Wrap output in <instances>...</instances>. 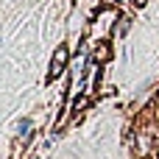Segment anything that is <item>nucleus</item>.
I'll return each mask as SVG.
<instances>
[{
  "mask_svg": "<svg viewBox=\"0 0 159 159\" xmlns=\"http://www.w3.org/2000/svg\"><path fill=\"white\" fill-rule=\"evenodd\" d=\"M67 64V48H59L56 56H53V64H50V78H59V73L64 70Z\"/></svg>",
  "mask_w": 159,
  "mask_h": 159,
  "instance_id": "f257e3e1",
  "label": "nucleus"
}]
</instances>
